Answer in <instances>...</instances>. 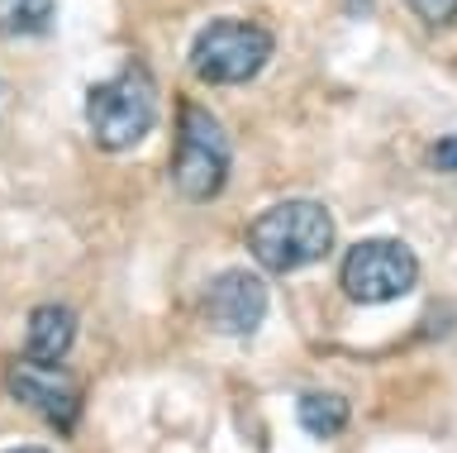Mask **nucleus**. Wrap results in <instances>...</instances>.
I'll list each match as a JSON object with an SVG mask.
<instances>
[{
    "label": "nucleus",
    "instance_id": "2",
    "mask_svg": "<svg viewBox=\"0 0 457 453\" xmlns=\"http://www.w3.org/2000/svg\"><path fill=\"white\" fill-rule=\"evenodd\" d=\"M153 110H157V91L143 67H129V72L100 81L86 96V124H91V138L105 153L134 148L153 130Z\"/></svg>",
    "mask_w": 457,
    "mask_h": 453
},
{
    "label": "nucleus",
    "instance_id": "7",
    "mask_svg": "<svg viewBox=\"0 0 457 453\" xmlns=\"http://www.w3.org/2000/svg\"><path fill=\"white\" fill-rule=\"evenodd\" d=\"M10 396L29 410H38L43 420H53L57 430H77L81 415V387L67 373H57V363H20L10 367Z\"/></svg>",
    "mask_w": 457,
    "mask_h": 453
},
{
    "label": "nucleus",
    "instance_id": "11",
    "mask_svg": "<svg viewBox=\"0 0 457 453\" xmlns=\"http://www.w3.org/2000/svg\"><path fill=\"white\" fill-rule=\"evenodd\" d=\"M405 5H410L424 24H434V29H443V24L457 20V0H405Z\"/></svg>",
    "mask_w": 457,
    "mask_h": 453
},
{
    "label": "nucleus",
    "instance_id": "6",
    "mask_svg": "<svg viewBox=\"0 0 457 453\" xmlns=\"http://www.w3.org/2000/svg\"><path fill=\"white\" fill-rule=\"evenodd\" d=\"M200 310L214 334H253L267 320V281L243 267H228L205 287Z\"/></svg>",
    "mask_w": 457,
    "mask_h": 453
},
{
    "label": "nucleus",
    "instance_id": "8",
    "mask_svg": "<svg viewBox=\"0 0 457 453\" xmlns=\"http://www.w3.org/2000/svg\"><path fill=\"white\" fill-rule=\"evenodd\" d=\"M77 339V315L67 306H38L29 315V358L34 363H57Z\"/></svg>",
    "mask_w": 457,
    "mask_h": 453
},
{
    "label": "nucleus",
    "instance_id": "12",
    "mask_svg": "<svg viewBox=\"0 0 457 453\" xmlns=\"http://www.w3.org/2000/svg\"><path fill=\"white\" fill-rule=\"evenodd\" d=\"M428 163H434L438 172H457V134L453 138H438L434 153H428Z\"/></svg>",
    "mask_w": 457,
    "mask_h": 453
},
{
    "label": "nucleus",
    "instance_id": "10",
    "mask_svg": "<svg viewBox=\"0 0 457 453\" xmlns=\"http://www.w3.org/2000/svg\"><path fill=\"white\" fill-rule=\"evenodd\" d=\"M53 24V0H0V34H43Z\"/></svg>",
    "mask_w": 457,
    "mask_h": 453
},
{
    "label": "nucleus",
    "instance_id": "1",
    "mask_svg": "<svg viewBox=\"0 0 457 453\" xmlns=\"http://www.w3.org/2000/svg\"><path fill=\"white\" fill-rule=\"evenodd\" d=\"M248 248L267 273H295L334 248V220L320 201H281L248 224Z\"/></svg>",
    "mask_w": 457,
    "mask_h": 453
},
{
    "label": "nucleus",
    "instance_id": "5",
    "mask_svg": "<svg viewBox=\"0 0 457 453\" xmlns=\"http://www.w3.org/2000/svg\"><path fill=\"white\" fill-rule=\"evenodd\" d=\"M414 281H420V258L400 239H362L343 258V291L362 306L395 301Z\"/></svg>",
    "mask_w": 457,
    "mask_h": 453
},
{
    "label": "nucleus",
    "instance_id": "4",
    "mask_svg": "<svg viewBox=\"0 0 457 453\" xmlns=\"http://www.w3.org/2000/svg\"><path fill=\"white\" fill-rule=\"evenodd\" d=\"M228 177V134L205 105L181 101V134L177 158H171V181L186 201H214Z\"/></svg>",
    "mask_w": 457,
    "mask_h": 453
},
{
    "label": "nucleus",
    "instance_id": "9",
    "mask_svg": "<svg viewBox=\"0 0 457 453\" xmlns=\"http://www.w3.org/2000/svg\"><path fill=\"white\" fill-rule=\"evenodd\" d=\"M295 415H300V424H305L314 439H334L338 430H348V401H343V396H334V391H310V396H300Z\"/></svg>",
    "mask_w": 457,
    "mask_h": 453
},
{
    "label": "nucleus",
    "instance_id": "3",
    "mask_svg": "<svg viewBox=\"0 0 457 453\" xmlns=\"http://www.w3.org/2000/svg\"><path fill=\"white\" fill-rule=\"evenodd\" d=\"M271 58V34L248 20H214L191 44V72L210 87H238L253 81Z\"/></svg>",
    "mask_w": 457,
    "mask_h": 453
},
{
    "label": "nucleus",
    "instance_id": "13",
    "mask_svg": "<svg viewBox=\"0 0 457 453\" xmlns=\"http://www.w3.org/2000/svg\"><path fill=\"white\" fill-rule=\"evenodd\" d=\"M10 453H48V449H34V444H24V449H10Z\"/></svg>",
    "mask_w": 457,
    "mask_h": 453
}]
</instances>
